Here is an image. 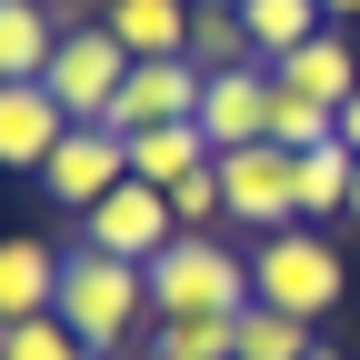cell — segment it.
<instances>
[{"label":"cell","instance_id":"cell-8","mask_svg":"<svg viewBox=\"0 0 360 360\" xmlns=\"http://www.w3.org/2000/svg\"><path fill=\"white\" fill-rule=\"evenodd\" d=\"M200 80L210 70H191V60H130V80H120V101H110V120L101 130H120V141H141V130H170V120H200Z\"/></svg>","mask_w":360,"mask_h":360},{"label":"cell","instance_id":"cell-12","mask_svg":"<svg viewBox=\"0 0 360 360\" xmlns=\"http://www.w3.org/2000/svg\"><path fill=\"white\" fill-rule=\"evenodd\" d=\"M191 11H200V0H101V30L120 40L130 60H170L180 40H191Z\"/></svg>","mask_w":360,"mask_h":360},{"label":"cell","instance_id":"cell-10","mask_svg":"<svg viewBox=\"0 0 360 360\" xmlns=\"http://www.w3.org/2000/svg\"><path fill=\"white\" fill-rule=\"evenodd\" d=\"M60 130H70V110L40 80H0V170H30L40 180V160L60 150Z\"/></svg>","mask_w":360,"mask_h":360},{"label":"cell","instance_id":"cell-16","mask_svg":"<svg viewBox=\"0 0 360 360\" xmlns=\"http://www.w3.org/2000/svg\"><path fill=\"white\" fill-rule=\"evenodd\" d=\"M191 170H210L200 120H170V130H141V141H130V180H150V191H170V180H191Z\"/></svg>","mask_w":360,"mask_h":360},{"label":"cell","instance_id":"cell-21","mask_svg":"<svg viewBox=\"0 0 360 360\" xmlns=\"http://www.w3.org/2000/svg\"><path fill=\"white\" fill-rule=\"evenodd\" d=\"M170 220H180V231H231V200H220V170H191V180H170Z\"/></svg>","mask_w":360,"mask_h":360},{"label":"cell","instance_id":"cell-25","mask_svg":"<svg viewBox=\"0 0 360 360\" xmlns=\"http://www.w3.org/2000/svg\"><path fill=\"white\" fill-rule=\"evenodd\" d=\"M350 220H360V170H350Z\"/></svg>","mask_w":360,"mask_h":360},{"label":"cell","instance_id":"cell-23","mask_svg":"<svg viewBox=\"0 0 360 360\" xmlns=\"http://www.w3.org/2000/svg\"><path fill=\"white\" fill-rule=\"evenodd\" d=\"M340 150H360V90L340 101Z\"/></svg>","mask_w":360,"mask_h":360},{"label":"cell","instance_id":"cell-4","mask_svg":"<svg viewBox=\"0 0 360 360\" xmlns=\"http://www.w3.org/2000/svg\"><path fill=\"white\" fill-rule=\"evenodd\" d=\"M210 170H220V200H231V231L270 240L300 220V150L250 141V150H210Z\"/></svg>","mask_w":360,"mask_h":360},{"label":"cell","instance_id":"cell-6","mask_svg":"<svg viewBox=\"0 0 360 360\" xmlns=\"http://www.w3.org/2000/svg\"><path fill=\"white\" fill-rule=\"evenodd\" d=\"M120 180H130V141H120V130H90V120H70L60 150L40 160V191H51L70 220H90V210L120 191Z\"/></svg>","mask_w":360,"mask_h":360},{"label":"cell","instance_id":"cell-17","mask_svg":"<svg viewBox=\"0 0 360 360\" xmlns=\"http://www.w3.org/2000/svg\"><path fill=\"white\" fill-rule=\"evenodd\" d=\"M310 350H321V340H310V321H290V310H240V321H231V360H310Z\"/></svg>","mask_w":360,"mask_h":360},{"label":"cell","instance_id":"cell-19","mask_svg":"<svg viewBox=\"0 0 360 360\" xmlns=\"http://www.w3.org/2000/svg\"><path fill=\"white\" fill-rule=\"evenodd\" d=\"M180 60H191V70H250L260 51H250L240 11H191V40H180Z\"/></svg>","mask_w":360,"mask_h":360},{"label":"cell","instance_id":"cell-20","mask_svg":"<svg viewBox=\"0 0 360 360\" xmlns=\"http://www.w3.org/2000/svg\"><path fill=\"white\" fill-rule=\"evenodd\" d=\"M0 360H101L60 310H40V321H0Z\"/></svg>","mask_w":360,"mask_h":360},{"label":"cell","instance_id":"cell-27","mask_svg":"<svg viewBox=\"0 0 360 360\" xmlns=\"http://www.w3.org/2000/svg\"><path fill=\"white\" fill-rule=\"evenodd\" d=\"M40 11H70V0H40Z\"/></svg>","mask_w":360,"mask_h":360},{"label":"cell","instance_id":"cell-15","mask_svg":"<svg viewBox=\"0 0 360 360\" xmlns=\"http://www.w3.org/2000/svg\"><path fill=\"white\" fill-rule=\"evenodd\" d=\"M240 30H250L260 70H270V60H290L300 40H321V30H330V11H321V0H240Z\"/></svg>","mask_w":360,"mask_h":360},{"label":"cell","instance_id":"cell-28","mask_svg":"<svg viewBox=\"0 0 360 360\" xmlns=\"http://www.w3.org/2000/svg\"><path fill=\"white\" fill-rule=\"evenodd\" d=\"M310 360H340V350H310Z\"/></svg>","mask_w":360,"mask_h":360},{"label":"cell","instance_id":"cell-22","mask_svg":"<svg viewBox=\"0 0 360 360\" xmlns=\"http://www.w3.org/2000/svg\"><path fill=\"white\" fill-rule=\"evenodd\" d=\"M150 350L160 360H231V321H160Z\"/></svg>","mask_w":360,"mask_h":360},{"label":"cell","instance_id":"cell-3","mask_svg":"<svg viewBox=\"0 0 360 360\" xmlns=\"http://www.w3.org/2000/svg\"><path fill=\"white\" fill-rule=\"evenodd\" d=\"M350 290V260L330 250V231H310V220H290V231L250 240V300L260 310H290V321H330Z\"/></svg>","mask_w":360,"mask_h":360},{"label":"cell","instance_id":"cell-1","mask_svg":"<svg viewBox=\"0 0 360 360\" xmlns=\"http://www.w3.org/2000/svg\"><path fill=\"white\" fill-rule=\"evenodd\" d=\"M60 321H70L90 350H101V360L150 350V330H160V310H150V270L70 240V250H60Z\"/></svg>","mask_w":360,"mask_h":360},{"label":"cell","instance_id":"cell-13","mask_svg":"<svg viewBox=\"0 0 360 360\" xmlns=\"http://www.w3.org/2000/svg\"><path fill=\"white\" fill-rule=\"evenodd\" d=\"M60 310V250L51 240H0V321Z\"/></svg>","mask_w":360,"mask_h":360},{"label":"cell","instance_id":"cell-14","mask_svg":"<svg viewBox=\"0 0 360 360\" xmlns=\"http://www.w3.org/2000/svg\"><path fill=\"white\" fill-rule=\"evenodd\" d=\"M60 51V11L40 0H0V80H40Z\"/></svg>","mask_w":360,"mask_h":360},{"label":"cell","instance_id":"cell-9","mask_svg":"<svg viewBox=\"0 0 360 360\" xmlns=\"http://www.w3.org/2000/svg\"><path fill=\"white\" fill-rule=\"evenodd\" d=\"M200 141H210V150H250V141H270V70H260V60L200 80Z\"/></svg>","mask_w":360,"mask_h":360},{"label":"cell","instance_id":"cell-2","mask_svg":"<svg viewBox=\"0 0 360 360\" xmlns=\"http://www.w3.org/2000/svg\"><path fill=\"white\" fill-rule=\"evenodd\" d=\"M150 310L160 321H240L250 310V250H220V231H180L150 260Z\"/></svg>","mask_w":360,"mask_h":360},{"label":"cell","instance_id":"cell-26","mask_svg":"<svg viewBox=\"0 0 360 360\" xmlns=\"http://www.w3.org/2000/svg\"><path fill=\"white\" fill-rule=\"evenodd\" d=\"M200 11H240V0H200Z\"/></svg>","mask_w":360,"mask_h":360},{"label":"cell","instance_id":"cell-24","mask_svg":"<svg viewBox=\"0 0 360 360\" xmlns=\"http://www.w3.org/2000/svg\"><path fill=\"white\" fill-rule=\"evenodd\" d=\"M321 11H330V20H360V0H321Z\"/></svg>","mask_w":360,"mask_h":360},{"label":"cell","instance_id":"cell-29","mask_svg":"<svg viewBox=\"0 0 360 360\" xmlns=\"http://www.w3.org/2000/svg\"><path fill=\"white\" fill-rule=\"evenodd\" d=\"M141 360H160V350H141Z\"/></svg>","mask_w":360,"mask_h":360},{"label":"cell","instance_id":"cell-5","mask_svg":"<svg viewBox=\"0 0 360 360\" xmlns=\"http://www.w3.org/2000/svg\"><path fill=\"white\" fill-rule=\"evenodd\" d=\"M120 80H130V51H120V40H110L101 20H60V51H51V70H40V90H51L70 120L101 130L110 101H120Z\"/></svg>","mask_w":360,"mask_h":360},{"label":"cell","instance_id":"cell-7","mask_svg":"<svg viewBox=\"0 0 360 360\" xmlns=\"http://www.w3.org/2000/svg\"><path fill=\"white\" fill-rule=\"evenodd\" d=\"M170 240H180V220H170V191H150V180H120V191L80 220V250H110V260H141V270Z\"/></svg>","mask_w":360,"mask_h":360},{"label":"cell","instance_id":"cell-18","mask_svg":"<svg viewBox=\"0 0 360 360\" xmlns=\"http://www.w3.org/2000/svg\"><path fill=\"white\" fill-rule=\"evenodd\" d=\"M350 170H360V150H340V141L300 150V220H310V231H321L330 210H350Z\"/></svg>","mask_w":360,"mask_h":360},{"label":"cell","instance_id":"cell-11","mask_svg":"<svg viewBox=\"0 0 360 360\" xmlns=\"http://www.w3.org/2000/svg\"><path fill=\"white\" fill-rule=\"evenodd\" d=\"M270 80H281V90H300V101H321V110H340L350 90H360V51L340 40V20H330L321 40H300L290 60H270Z\"/></svg>","mask_w":360,"mask_h":360}]
</instances>
